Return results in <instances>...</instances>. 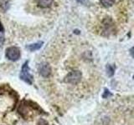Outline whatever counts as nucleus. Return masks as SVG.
Returning a JSON list of instances; mask_svg holds the SVG:
<instances>
[{"label": "nucleus", "instance_id": "1", "mask_svg": "<svg viewBox=\"0 0 134 125\" xmlns=\"http://www.w3.org/2000/svg\"><path fill=\"white\" fill-rule=\"evenodd\" d=\"M5 55L8 59H9L13 62L18 61L21 56L20 49L18 47H15V46L8 47L5 51Z\"/></svg>", "mask_w": 134, "mask_h": 125}, {"label": "nucleus", "instance_id": "2", "mask_svg": "<svg viewBox=\"0 0 134 125\" xmlns=\"http://www.w3.org/2000/svg\"><path fill=\"white\" fill-rule=\"evenodd\" d=\"M19 77L23 81L26 82L27 83H29V84H32L33 83V75H31L30 73H29V61H26L23 64Z\"/></svg>", "mask_w": 134, "mask_h": 125}, {"label": "nucleus", "instance_id": "3", "mask_svg": "<svg viewBox=\"0 0 134 125\" xmlns=\"http://www.w3.org/2000/svg\"><path fill=\"white\" fill-rule=\"evenodd\" d=\"M81 79V73L78 70H74L66 75L65 81L71 84H76Z\"/></svg>", "mask_w": 134, "mask_h": 125}, {"label": "nucleus", "instance_id": "4", "mask_svg": "<svg viewBox=\"0 0 134 125\" xmlns=\"http://www.w3.org/2000/svg\"><path fill=\"white\" fill-rule=\"evenodd\" d=\"M38 70L39 73L42 77L47 78L49 77L50 73H51V67L47 63H42L38 67Z\"/></svg>", "mask_w": 134, "mask_h": 125}, {"label": "nucleus", "instance_id": "5", "mask_svg": "<svg viewBox=\"0 0 134 125\" xmlns=\"http://www.w3.org/2000/svg\"><path fill=\"white\" fill-rule=\"evenodd\" d=\"M38 6L42 8H50L54 3V0H35Z\"/></svg>", "mask_w": 134, "mask_h": 125}, {"label": "nucleus", "instance_id": "6", "mask_svg": "<svg viewBox=\"0 0 134 125\" xmlns=\"http://www.w3.org/2000/svg\"><path fill=\"white\" fill-rule=\"evenodd\" d=\"M44 43L42 41H39V42H36L35 43H32V44H29L26 46V48L30 52H35L39 50L42 46H43Z\"/></svg>", "mask_w": 134, "mask_h": 125}, {"label": "nucleus", "instance_id": "7", "mask_svg": "<svg viewBox=\"0 0 134 125\" xmlns=\"http://www.w3.org/2000/svg\"><path fill=\"white\" fill-rule=\"evenodd\" d=\"M11 1L10 0H0V8L4 12L7 11L10 8Z\"/></svg>", "mask_w": 134, "mask_h": 125}, {"label": "nucleus", "instance_id": "8", "mask_svg": "<svg viewBox=\"0 0 134 125\" xmlns=\"http://www.w3.org/2000/svg\"><path fill=\"white\" fill-rule=\"evenodd\" d=\"M116 0H100V3L102 4L105 8H110L115 3Z\"/></svg>", "mask_w": 134, "mask_h": 125}, {"label": "nucleus", "instance_id": "9", "mask_svg": "<svg viewBox=\"0 0 134 125\" xmlns=\"http://www.w3.org/2000/svg\"><path fill=\"white\" fill-rule=\"evenodd\" d=\"M4 43V36L3 35V33H0V47H2Z\"/></svg>", "mask_w": 134, "mask_h": 125}, {"label": "nucleus", "instance_id": "10", "mask_svg": "<svg viewBox=\"0 0 134 125\" xmlns=\"http://www.w3.org/2000/svg\"><path fill=\"white\" fill-rule=\"evenodd\" d=\"M107 71H108V73H109V72H111V75H112L113 73H114V68H113L111 65H108V66L107 67Z\"/></svg>", "mask_w": 134, "mask_h": 125}, {"label": "nucleus", "instance_id": "11", "mask_svg": "<svg viewBox=\"0 0 134 125\" xmlns=\"http://www.w3.org/2000/svg\"><path fill=\"white\" fill-rule=\"evenodd\" d=\"M3 31H4V28L1 23V20H0V33H3Z\"/></svg>", "mask_w": 134, "mask_h": 125}, {"label": "nucleus", "instance_id": "12", "mask_svg": "<svg viewBox=\"0 0 134 125\" xmlns=\"http://www.w3.org/2000/svg\"><path fill=\"white\" fill-rule=\"evenodd\" d=\"M130 53H131V55L134 58V47H132L131 49H130Z\"/></svg>", "mask_w": 134, "mask_h": 125}, {"label": "nucleus", "instance_id": "13", "mask_svg": "<svg viewBox=\"0 0 134 125\" xmlns=\"http://www.w3.org/2000/svg\"><path fill=\"white\" fill-rule=\"evenodd\" d=\"M77 2H79V3H84L86 1V0H76Z\"/></svg>", "mask_w": 134, "mask_h": 125}]
</instances>
